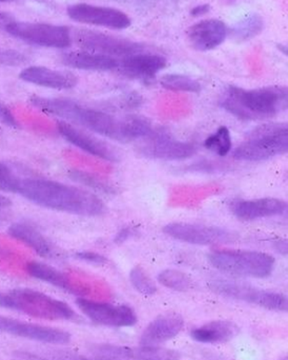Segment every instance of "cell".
Masks as SVG:
<instances>
[{"label": "cell", "instance_id": "44dd1931", "mask_svg": "<svg viewBox=\"0 0 288 360\" xmlns=\"http://www.w3.org/2000/svg\"><path fill=\"white\" fill-rule=\"evenodd\" d=\"M166 65V58L161 55L140 52L124 57L117 70L134 79L152 80Z\"/></svg>", "mask_w": 288, "mask_h": 360}, {"label": "cell", "instance_id": "2e32d148", "mask_svg": "<svg viewBox=\"0 0 288 360\" xmlns=\"http://www.w3.org/2000/svg\"><path fill=\"white\" fill-rule=\"evenodd\" d=\"M57 129L65 141L86 153L107 162H117L119 160V155L111 146L89 133L75 128L73 124L60 120L57 122Z\"/></svg>", "mask_w": 288, "mask_h": 360}, {"label": "cell", "instance_id": "f35d334b", "mask_svg": "<svg viewBox=\"0 0 288 360\" xmlns=\"http://www.w3.org/2000/svg\"><path fill=\"white\" fill-rule=\"evenodd\" d=\"M11 205H12L11 199H8V197L0 194V209H6V207H10Z\"/></svg>", "mask_w": 288, "mask_h": 360}, {"label": "cell", "instance_id": "277c9868", "mask_svg": "<svg viewBox=\"0 0 288 360\" xmlns=\"http://www.w3.org/2000/svg\"><path fill=\"white\" fill-rule=\"evenodd\" d=\"M0 308L46 321H73L77 317L75 311L63 300L32 289L0 292Z\"/></svg>", "mask_w": 288, "mask_h": 360}, {"label": "cell", "instance_id": "5bb4252c", "mask_svg": "<svg viewBox=\"0 0 288 360\" xmlns=\"http://www.w3.org/2000/svg\"><path fill=\"white\" fill-rule=\"evenodd\" d=\"M195 145L179 141L167 133L152 132L144 139L138 152L144 158L159 160H184L196 153Z\"/></svg>", "mask_w": 288, "mask_h": 360}, {"label": "cell", "instance_id": "52a82bcc", "mask_svg": "<svg viewBox=\"0 0 288 360\" xmlns=\"http://www.w3.org/2000/svg\"><path fill=\"white\" fill-rule=\"evenodd\" d=\"M4 30L17 39L44 48L67 49L73 41L71 30L65 25L8 21Z\"/></svg>", "mask_w": 288, "mask_h": 360}, {"label": "cell", "instance_id": "e575fe53", "mask_svg": "<svg viewBox=\"0 0 288 360\" xmlns=\"http://www.w3.org/2000/svg\"><path fill=\"white\" fill-rule=\"evenodd\" d=\"M76 257L82 260V262L96 264V266H103V264H107V262L105 256L95 253V252H80V253L76 254Z\"/></svg>", "mask_w": 288, "mask_h": 360}, {"label": "cell", "instance_id": "6da1fadb", "mask_svg": "<svg viewBox=\"0 0 288 360\" xmlns=\"http://www.w3.org/2000/svg\"><path fill=\"white\" fill-rule=\"evenodd\" d=\"M30 101L44 113L57 116L69 124H78L119 143L144 139L154 132L150 122L143 117H116L105 112L84 107L71 99L48 98L34 95Z\"/></svg>", "mask_w": 288, "mask_h": 360}, {"label": "cell", "instance_id": "d590c367", "mask_svg": "<svg viewBox=\"0 0 288 360\" xmlns=\"http://www.w3.org/2000/svg\"><path fill=\"white\" fill-rule=\"evenodd\" d=\"M0 124L10 127V128H18L19 127L13 112L1 103H0Z\"/></svg>", "mask_w": 288, "mask_h": 360}, {"label": "cell", "instance_id": "3957f363", "mask_svg": "<svg viewBox=\"0 0 288 360\" xmlns=\"http://www.w3.org/2000/svg\"><path fill=\"white\" fill-rule=\"evenodd\" d=\"M287 86L247 89L230 86L222 96L220 105L241 120H266L287 109Z\"/></svg>", "mask_w": 288, "mask_h": 360}, {"label": "cell", "instance_id": "836d02e7", "mask_svg": "<svg viewBox=\"0 0 288 360\" xmlns=\"http://www.w3.org/2000/svg\"><path fill=\"white\" fill-rule=\"evenodd\" d=\"M20 357L27 360H105L96 356L86 357L84 356V355L71 352L52 353V354L46 355V356H36L34 354L25 353V354H21Z\"/></svg>", "mask_w": 288, "mask_h": 360}, {"label": "cell", "instance_id": "4316f807", "mask_svg": "<svg viewBox=\"0 0 288 360\" xmlns=\"http://www.w3.org/2000/svg\"><path fill=\"white\" fill-rule=\"evenodd\" d=\"M160 84L166 90L175 92L198 93L202 89L198 80L182 74H166L161 77Z\"/></svg>", "mask_w": 288, "mask_h": 360}, {"label": "cell", "instance_id": "7a4b0ae2", "mask_svg": "<svg viewBox=\"0 0 288 360\" xmlns=\"http://www.w3.org/2000/svg\"><path fill=\"white\" fill-rule=\"evenodd\" d=\"M17 193L40 207L74 215L99 216L105 212V203L96 195L55 180L20 179Z\"/></svg>", "mask_w": 288, "mask_h": 360}, {"label": "cell", "instance_id": "cb8c5ba5", "mask_svg": "<svg viewBox=\"0 0 288 360\" xmlns=\"http://www.w3.org/2000/svg\"><path fill=\"white\" fill-rule=\"evenodd\" d=\"M240 329L230 321H214L192 329L190 338L201 344H225L237 338Z\"/></svg>", "mask_w": 288, "mask_h": 360}, {"label": "cell", "instance_id": "ba28073f", "mask_svg": "<svg viewBox=\"0 0 288 360\" xmlns=\"http://www.w3.org/2000/svg\"><path fill=\"white\" fill-rule=\"evenodd\" d=\"M209 288L218 295L256 304L266 310L275 312H287L288 310L287 296L278 292L266 291L247 283L230 281H213L209 283Z\"/></svg>", "mask_w": 288, "mask_h": 360}, {"label": "cell", "instance_id": "7402d4cb", "mask_svg": "<svg viewBox=\"0 0 288 360\" xmlns=\"http://www.w3.org/2000/svg\"><path fill=\"white\" fill-rule=\"evenodd\" d=\"M61 61L67 67L84 71H113L119 67V60L114 57L88 51L65 53L61 56Z\"/></svg>", "mask_w": 288, "mask_h": 360}, {"label": "cell", "instance_id": "f1b7e54d", "mask_svg": "<svg viewBox=\"0 0 288 360\" xmlns=\"http://www.w3.org/2000/svg\"><path fill=\"white\" fill-rule=\"evenodd\" d=\"M157 278L161 285L174 291L185 292L192 287V281L190 277L181 271L169 269L159 273Z\"/></svg>", "mask_w": 288, "mask_h": 360}, {"label": "cell", "instance_id": "4fadbf2b", "mask_svg": "<svg viewBox=\"0 0 288 360\" xmlns=\"http://www.w3.org/2000/svg\"><path fill=\"white\" fill-rule=\"evenodd\" d=\"M67 15L72 20L86 25H97L113 30L128 29L132 20L128 14L109 6L89 4H72L67 8Z\"/></svg>", "mask_w": 288, "mask_h": 360}, {"label": "cell", "instance_id": "ac0fdd59", "mask_svg": "<svg viewBox=\"0 0 288 360\" xmlns=\"http://www.w3.org/2000/svg\"><path fill=\"white\" fill-rule=\"evenodd\" d=\"M228 27L219 19H204L186 32L188 42L195 50L207 52L218 48L228 37Z\"/></svg>", "mask_w": 288, "mask_h": 360}, {"label": "cell", "instance_id": "4dcf8cb0", "mask_svg": "<svg viewBox=\"0 0 288 360\" xmlns=\"http://www.w3.org/2000/svg\"><path fill=\"white\" fill-rule=\"evenodd\" d=\"M130 281L133 287L143 295H154L157 292V285L148 273L141 266H135L130 273Z\"/></svg>", "mask_w": 288, "mask_h": 360}, {"label": "cell", "instance_id": "f546056e", "mask_svg": "<svg viewBox=\"0 0 288 360\" xmlns=\"http://www.w3.org/2000/svg\"><path fill=\"white\" fill-rule=\"evenodd\" d=\"M70 177L74 181L79 182L82 186H89V188L98 191V192L107 193V194H114V193H116V188L111 184L95 176V175L90 174V173L78 170L72 171L70 173Z\"/></svg>", "mask_w": 288, "mask_h": 360}, {"label": "cell", "instance_id": "603a6c76", "mask_svg": "<svg viewBox=\"0 0 288 360\" xmlns=\"http://www.w3.org/2000/svg\"><path fill=\"white\" fill-rule=\"evenodd\" d=\"M10 236L25 243L42 257H54L56 249L50 240L35 226L25 222L13 224L8 230Z\"/></svg>", "mask_w": 288, "mask_h": 360}, {"label": "cell", "instance_id": "60d3db41", "mask_svg": "<svg viewBox=\"0 0 288 360\" xmlns=\"http://www.w3.org/2000/svg\"><path fill=\"white\" fill-rule=\"evenodd\" d=\"M10 20V14L6 12H1L0 11V22H8Z\"/></svg>", "mask_w": 288, "mask_h": 360}, {"label": "cell", "instance_id": "9c48e42d", "mask_svg": "<svg viewBox=\"0 0 288 360\" xmlns=\"http://www.w3.org/2000/svg\"><path fill=\"white\" fill-rule=\"evenodd\" d=\"M72 39L76 42L82 51L97 53L105 56L116 57L129 56L143 52V46L139 42L101 33L94 30L78 29L72 33Z\"/></svg>", "mask_w": 288, "mask_h": 360}, {"label": "cell", "instance_id": "74e56055", "mask_svg": "<svg viewBox=\"0 0 288 360\" xmlns=\"http://www.w3.org/2000/svg\"><path fill=\"white\" fill-rule=\"evenodd\" d=\"M275 248L279 253L282 254L283 256L287 255V240H279L275 243Z\"/></svg>", "mask_w": 288, "mask_h": 360}, {"label": "cell", "instance_id": "d6986e66", "mask_svg": "<svg viewBox=\"0 0 288 360\" xmlns=\"http://www.w3.org/2000/svg\"><path fill=\"white\" fill-rule=\"evenodd\" d=\"M184 327V319L178 313H166L155 319L140 336V346L159 347L175 338Z\"/></svg>", "mask_w": 288, "mask_h": 360}, {"label": "cell", "instance_id": "d6a6232c", "mask_svg": "<svg viewBox=\"0 0 288 360\" xmlns=\"http://www.w3.org/2000/svg\"><path fill=\"white\" fill-rule=\"evenodd\" d=\"M29 61V57L14 49L0 48V65L20 67Z\"/></svg>", "mask_w": 288, "mask_h": 360}, {"label": "cell", "instance_id": "8d00e7d4", "mask_svg": "<svg viewBox=\"0 0 288 360\" xmlns=\"http://www.w3.org/2000/svg\"><path fill=\"white\" fill-rule=\"evenodd\" d=\"M211 11L209 4H200V6H195L190 10V15L192 17L203 16Z\"/></svg>", "mask_w": 288, "mask_h": 360}, {"label": "cell", "instance_id": "83f0119b", "mask_svg": "<svg viewBox=\"0 0 288 360\" xmlns=\"http://www.w3.org/2000/svg\"><path fill=\"white\" fill-rule=\"evenodd\" d=\"M205 148L216 155L223 156L230 153L233 147L232 136L226 127H220L215 133L209 135L204 141Z\"/></svg>", "mask_w": 288, "mask_h": 360}, {"label": "cell", "instance_id": "30bf717a", "mask_svg": "<svg viewBox=\"0 0 288 360\" xmlns=\"http://www.w3.org/2000/svg\"><path fill=\"white\" fill-rule=\"evenodd\" d=\"M76 304L88 319L98 325L114 328L133 327L138 321L136 312L126 304L117 306L86 298H77Z\"/></svg>", "mask_w": 288, "mask_h": 360}, {"label": "cell", "instance_id": "ab89813d", "mask_svg": "<svg viewBox=\"0 0 288 360\" xmlns=\"http://www.w3.org/2000/svg\"><path fill=\"white\" fill-rule=\"evenodd\" d=\"M129 236H130V231H129L128 229H126V230H122V232L119 233L117 238H116V241H117V243H120V241L126 240Z\"/></svg>", "mask_w": 288, "mask_h": 360}, {"label": "cell", "instance_id": "8992f818", "mask_svg": "<svg viewBox=\"0 0 288 360\" xmlns=\"http://www.w3.org/2000/svg\"><path fill=\"white\" fill-rule=\"evenodd\" d=\"M209 262L226 274L253 278L270 276L276 264L270 254L251 250H213L209 252Z\"/></svg>", "mask_w": 288, "mask_h": 360}, {"label": "cell", "instance_id": "e0dca14e", "mask_svg": "<svg viewBox=\"0 0 288 360\" xmlns=\"http://www.w3.org/2000/svg\"><path fill=\"white\" fill-rule=\"evenodd\" d=\"M230 210L238 219L253 221L260 218L283 215L287 212V202L274 197L236 199L230 203Z\"/></svg>", "mask_w": 288, "mask_h": 360}, {"label": "cell", "instance_id": "7c38bea8", "mask_svg": "<svg viewBox=\"0 0 288 360\" xmlns=\"http://www.w3.org/2000/svg\"><path fill=\"white\" fill-rule=\"evenodd\" d=\"M0 332L42 344L67 345L72 340L71 334L65 330L18 321L4 315H0Z\"/></svg>", "mask_w": 288, "mask_h": 360}, {"label": "cell", "instance_id": "1f68e13d", "mask_svg": "<svg viewBox=\"0 0 288 360\" xmlns=\"http://www.w3.org/2000/svg\"><path fill=\"white\" fill-rule=\"evenodd\" d=\"M20 179L10 167L0 162V191L4 192L17 193Z\"/></svg>", "mask_w": 288, "mask_h": 360}, {"label": "cell", "instance_id": "ffe728a7", "mask_svg": "<svg viewBox=\"0 0 288 360\" xmlns=\"http://www.w3.org/2000/svg\"><path fill=\"white\" fill-rule=\"evenodd\" d=\"M23 82L54 90H70L77 86L78 78L69 71H59L41 65L25 68L19 74Z\"/></svg>", "mask_w": 288, "mask_h": 360}, {"label": "cell", "instance_id": "484cf974", "mask_svg": "<svg viewBox=\"0 0 288 360\" xmlns=\"http://www.w3.org/2000/svg\"><path fill=\"white\" fill-rule=\"evenodd\" d=\"M263 29L264 20L261 15L253 13L243 17L241 20L228 30V36H230V39L234 41L245 42L261 34Z\"/></svg>", "mask_w": 288, "mask_h": 360}, {"label": "cell", "instance_id": "b9f144b4", "mask_svg": "<svg viewBox=\"0 0 288 360\" xmlns=\"http://www.w3.org/2000/svg\"><path fill=\"white\" fill-rule=\"evenodd\" d=\"M6 1V0H0V2Z\"/></svg>", "mask_w": 288, "mask_h": 360}, {"label": "cell", "instance_id": "5b68a950", "mask_svg": "<svg viewBox=\"0 0 288 360\" xmlns=\"http://www.w3.org/2000/svg\"><path fill=\"white\" fill-rule=\"evenodd\" d=\"M287 124H264L251 130L234 151L239 162H266L287 153Z\"/></svg>", "mask_w": 288, "mask_h": 360}, {"label": "cell", "instance_id": "8fae6325", "mask_svg": "<svg viewBox=\"0 0 288 360\" xmlns=\"http://www.w3.org/2000/svg\"><path fill=\"white\" fill-rule=\"evenodd\" d=\"M163 232L176 240L199 245L232 243L237 237L235 233L225 229L186 222H171L163 228Z\"/></svg>", "mask_w": 288, "mask_h": 360}, {"label": "cell", "instance_id": "d4e9b609", "mask_svg": "<svg viewBox=\"0 0 288 360\" xmlns=\"http://www.w3.org/2000/svg\"><path fill=\"white\" fill-rule=\"evenodd\" d=\"M27 274L44 283H50L59 289L65 290L71 293H77L71 281L67 275L48 264L39 262H30L25 264Z\"/></svg>", "mask_w": 288, "mask_h": 360}, {"label": "cell", "instance_id": "9a60e30c", "mask_svg": "<svg viewBox=\"0 0 288 360\" xmlns=\"http://www.w3.org/2000/svg\"><path fill=\"white\" fill-rule=\"evenodd\" d=\"M93 356L105 360H180L181 354L161 347H124L117 345H96L92 347Z\"/></svg>", "mask_w": 288, "mask_h": 360}]
</instances>
